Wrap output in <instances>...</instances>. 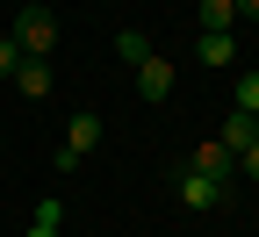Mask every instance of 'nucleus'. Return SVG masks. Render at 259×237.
Instances as JSON below:
<instances>
[{"label":"nucleus","instance_id":"nucleus-1","mask_svg":"<svg viewBox=\"0 0 259 237\" xmlns=\"http://www.w3.org/2000/svg\"><path fill=\"white\" fill-rule=\"evenodd\" d=\"M8 36H15L22 58H51V51H58V22H51L44 8H15V29H8Z\"/></svg>","mask_w":259,"mask_h":237},{"label":"nucleus","instance_id":"nucleus-2","mask_svg":"<svg viewBox=\"0 0 259 237\" xmlns=\"http://www.w3.org/2000/svg\"><path fill=\"white\" fill-rule=\"evenodd\" d=\"M216 201H223V180H209V173L187 165V173H180V209H187V216H209Z\"/></svg>","mask_w":259,"mask_h":237},{"label":"nucleus","instance_id":"nucleus-3","mask_svg":"<svg viewBox=\"0 0 259 237\" xmlns=\"http://www.w3.org/2000/svg\"><path fill=\"white\" fill-rule=\"evenodd\" d=\"M194 58L202 65H238V36L231 29H202V36H194Z\"/></svg>","mask_w":259,"mask_h":237},{"label":"nucleus","instance_id":"nucleus-4","mask_svg":"<svg viewBox=\"0 0 259 237\" xmlns=\"http://www.w3.org/2000/svg\"><path fill=\"white\" fill-rule=\"evenodd\" d=\"M137 93H144V101H166V93H173V65L158 58V51L137 65Z\"/></svg>","mask_w":259,"mask_h":237},{"label":"nucleus","instance_id":"nucleus-5","mask_svg":"<svg viewBox=\"0 0 259 237\" xmlns=\"http://www.w3.org/2000/svg\"><path fill=\"white\" fill-rule=\"evenodd\" d=\"M216 144L231 151V158H238L245 144H259V115H238V108H231V115H223V129H216Z\"/></svg>","mask_w":259,"mask_h":237},{"label":"nucleus","instance_id":"nucleus-6","mask_svg":"<svg viewBox=\"0 0 259 237\" xmlns=\"http://www.w3.org/2000/svg\"><path fill=\"white\" fill-rule=\"evenodd\" d=\"M51 86H58V72H51V65H44V58H22V72H15V93H22V101H44Z\"/></svg>","mask_w":259,"mask_h":237},{"label":"nucleus","instance_id":"nucleus-7","mask_svg":"<svg viewBox=\"0 0 259 237\" xmlns=\"http://www.w3.org/2000/svg\"><path fill=\"white\" fill-rule=\"evenodd\" d=\"M94 144H101V115H72V122H65V151H94Z\"/></svg>","mask_w":259,"mask_h":237},{"label":"nucleus","instance_id":"nucleus-8","mask_svg":"<svg viewBox=\"0 0 259 237\" xmlns=\"http://www.w3.org/2000/svg\"><path fill=\"white\" fill-rule=\"evenodd\" d=\"M194 173H209V180H231V173H238V158H231V151H223V144L209 137L202 151H194Z\"/></svg>","mask_w":259,"mask_h":237},{"label":"nucleus","instance_id":"nucleus-9","mask_svg":"<svg viewBox=\"0 0 259 237\" xmlns=\"http://www.w3.org/2000/svg\"><path fill=\"white\" fill-rule=\"evenodd\" d=\"M202 29H238V0H194Z\"/></svg>","mask_w":259,"mask_h":237},{"label":"nucleus","instance_id":"nucleus-10","mask_svg":"<svg viewBox=\"0 0 259 237\" xmlns=\"http://www.w3.org/2000/svg\"><path fill=\"white\" fill-rule=\"evenodd\" d=\"M231 108H238V115H259V72H238V86H231Z\"/></svg>","mask_w":259,"mask_h":237},{"label":"nucleus","instance_id":"nucleus-11","mask_svg":"<svg viewBox=\"0 0 259 237\" xmlns=\"http://www.w3.org/2000/svg\"><path fill=\"white\" fill-rule=\"evenodd\" d=\"M115 51H122L130 65H144V58H151V43H144V29H122V36H115Z\"/></svg>","mask_w":259,"mask_h":237},{"label":"nucleus","instance_id":"nucleus-12","mask_svg":"<svg viewBox=\"0 0 259 237\" xmlns=\"http://www.w3.org/2000/svg\"><path fill=\"white\" fill-rule=\"evenodd\" d=\"M22 72V51H15V36H0V79H15Z\"/></svg>","mask_w":259,"mask_h":237},{"label":"nucleus","instance_id":"nucleus-13","mask_svg":"<svg viewBox=\"0 0 259 237\" xmlns=\"http://www.w3.org/2000/svg\"><path fill=\"white\" fill-rule=\"evenodd\" d=\"M36 223H44V230H58V223H65V201H51V194H44V201H36Z\"/></svg>","mask_w":259,"mask_h":237},{"label":"nucleus","instance_id":"nucleus-14","mask_svg":"<svg viewBox=\"0 0 259 237\" xmlns=\"http://www.w3.org/2000/svg\"><path fill=\"white\" fill-rule=\"evenodd\" d=\"M238 173H245V180H259V144H245V151H238Z\"/></svg>","mask_w":259,"mask_h":237},{"label":"nucleus","instance_id":"nucleus-15","mask_svg":"<svg viewBox=\"0 0 259 237\" xmlns=\"http://www.w3.org/2000/svg\"><path fill=\"white\" fill-rule=\"evenodd\" d=\"M245 15H252V22H259V0H238V22H245Z\"/></svg>","mask_w":259,"mask_h":237},{"label":"nucleus","instance_id":"nucleus-16","mask_svg":"<svg viewBox=\"0 0 259 237\" xmlns=\"http://www.w3.org/2000/svg\"><path fill=\"white\" fill-rule=\"evenodd\" d=\"M29 237H58V230H44V223H29Z\"/></svg>","mask_w":259,"mask_h":237}]
</instances>
